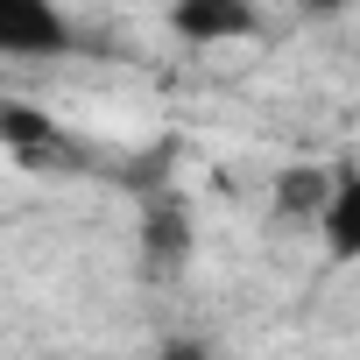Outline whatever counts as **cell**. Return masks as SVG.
<instances>
[{
	"label": "cell",
	"mask_w": 360,
	"mask_h": 360,
	"mask_svg": "<svg viewBox=\"0 0 360 360\" xmlns=\"http://www.w3.org/2000/svg\"><path fill=\"white\" fill-rule=\"evenodd\" d=\"M169 29L198 50H219V43L262 36V8L255 0H169Z\"/></svg>",
	"instance_id": "3957f363"
},
{
	"label": "cell",
	"mask_w": 360,
	"mask_h": 360,
	"mask_svg": "<svg viewBox=\"0 0 360 360\" xmlns=\"http://www.w3.org/2000/svg\"><path fill=\"white\" fill-rule=\"evenodd\" d=\"M0 141H8V155H15V162H29V169H43V162L78 169V162H85V155H78V141H71L50 113H36V106H22V99L0 106Z\"/></svg>",
	"instance_id": "277c9868"
},
{
	"label": "cell",
	"mask_w": 360,
	"mask_h": 360,
	"mask_svg": "<svg viewBox=\"0 0 360 360\" xmlns=\"http://www.w3.org/2000/svg\"><path fill=\"white\" fill-rule=\"evenodd\" d=\"M191 248H198V226H191V205L176 191H155L141 198V269L148 276H184L191 269Z\"/></svg>",
	"instance_id": "7a4b0ae2"
},
{
	"label": "cell",
	"mask_w": 360,
	"mask_h": 360,
	"mask_svg": "<svg viewBox=\"0 0 360 360\" xmlns=\"http://www.w3.org/2000/svg\"><path fill=\"white\" fill-rule=\"evenodd\" d=\"M155 360H212V346H205V339H191V332H176V339H162V346H155Z\"/></svg>",
	"instance_id": "52a82bcc"
},
{
	"label": "cell",
	"mask_w": 360,
	"mask_h": 360,
	"mask_svg": "<svg viewBox=\"0 0 360 360\" xmlns=\"http://www.w3.org/2000/svg\"><path fill=\"white\" fill-rule=\"evenodd\" d=\"M71 50H78V29L57 0H0V57L50 64V57H71Z\"/></svg>",
	"instance_id": "6da1fadb"
},
{
	"label": "cell",
	"mask_w": 360,
	"mask_h": 360,
	"mask_svg": "<svg viewBox=\"0 0 360 360\" xmlns=\"http://www.w3.org/2000/svg\"><path fill=\"white\" fill-rule=\"evenodd\" d=\"M318 240L332 262H360V169H339V184H332V205L318 219Z\"/></svg>",
	"instance_id": "5b68a950"
},
{
	"label": "cell",
	"mask_w": 360,
	"mask_h": 360,
	"mask_svg": "<svg viewBox=\"0 0 360 360\" xmlns=\"http://www.w3.org/2000/svg\"><path fill=\"white\" fill-rule=\"evenodd\" d=\"M332 184H339V176L325 169V162H297V169H283L276 176V212L283 219H325V205H332Z\"/></svg>",
	"instance_id": "8992f818"
}]
</instances>
